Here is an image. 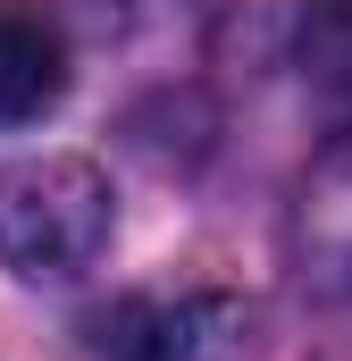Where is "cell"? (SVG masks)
<instances>
[{"label": "cell", "instance_id": "3957f363", "mask_svg": "<svg viewBox=\"0 0 352 361\" xmlns=\"http://www.w3.org/2000/svg\"><path fill=\"white\" fill-rule=\"evenodd\" d=\"M294 261L319 294L352 302V152H336L294 202Z\"/></svg>", "mask_w": 352, "mask_h": 361}, {"label": "cell", "instance_id": "277c9868", "mask_svg": "<svg viewBox=\"0 0 352 361\" xmlns=\"http://www.w3.org/2000/svg\"><path fill=\"white\" fill-rule=\"evenodd\" d=\"M68 92V42L34 8H0V126H34Z\"/></svg>", "mask_w": 352, "mask_h": 361}, {"label": "cell", "instance_id": "5b68a950", "mask_svg": "<svg viewBox=\"0 0 352 361\" xmlns=\"http://www.w3.org/2000/svg\"><path fill=\"white\" fill-rule=\"evenodd\" d=\"M302 59L319 68V85H352V0L302 8Z\"/></svg>", "mask_w": 352, "mask_h": 361}, {"label": "cell", "instance_id": "6da1fadb", "mask_svg": "<svg viewBox=\"0 0 352 361\" xmlns=\"http://www.w3.org/2000/svg\"><path fill=\"white\" fill-rule=\"evenodd\" d=\"M118 193L76 152H34L0 169V269L17 286H68L109 252Z\"/></svg>", "mask_w": 352, "mask_h": 361}, {"label": "cell", "instance_id": "7a4b0ae2", "mask_svg": "<svg viewBox=\"0 0 352 361\" xmlns=\"http://www.w3.org/2000/svg\"><path fill=\"white\" fill-rule=\"evenodd\" d=\"M244 311L227 294H126L84 328L92 361H235Z\"/></svg>", "mask_w": 352, "mask_h": 361}]
</instances>
